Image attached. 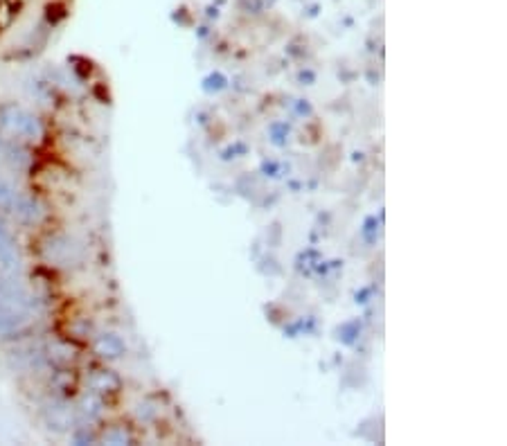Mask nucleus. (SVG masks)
I'll list each match as a JSON object with an SVG mask.
<instances>
[{
    "label": "nucleus",
    "instance_id": "nucleus-4",
    "mask_svg": "<svg viewBox=\"0 0 507 446\" xmlns=\"http://www.w3.org/2000/svg\"><path fill=\"white\" fill-rule=\"evenodd\" d=\"M32 165V156L28 149L16 140L0 135V167L12 171H25Z\"/></svg>",
    "mask_w": 507,
    "mask_h": 446
},
{
    "label": "nucleus",
    "instance_id": "nucleus-3",
    "mask_svg": "<svg viewBox=\"0 0 507 446\" xmlns=\"http://www.w3.org/2000/svg\"><path fill=\"white\" fill-rule=\"evenodd\" d=\"M0 212H7L21 223H39L43 219V207L23 189L16 187L7 176L0 174Z\"/></svg>",
    "mask_w": 507,
    "mask_h": 446
},
{
    "label": "nucleus",
    "instance_id": "nucleus-5",
    "mask_svg": "<svg viewBox=\"0 0 507 446\" xmlns=\"http://www.w3.org/2000/svg\"><path fill=\"white\" fill-rule=\"evenodd\" d=\"M21 269V250L14 234L10 232L3 221H0V270L3 273H19Z\"/></svg>",
    "mask_w": 507,
    "mask_h": 446
},
{
    "label": "nucleus",
    "instance_id": "nucleus-7",
    "mask_svg": "<svg viewBox=\"0 0 507 446\" xmlns=\"http://www.w3.org/2000/svg\"><path fill=\"white\" fill-rule=\"evenodd\" d=\"M97 350H100L102 356H120L122 342H120L118 336H113V333H106V336H102L100 341H97Z\"/></svg>",
    "mask_w": 507,
    "mask_h": 446
},
{
    "label": "nucleus",
    "instance_id": "nucleus-6",
    "mask_svg": "<svg viewBox=\"0 0 507 446\" xmlns=\"http://www.w3.org/2000/svg\"><path fill=\"white\" fill-rule=\"evenodd\" d=\"M79 257H82V248H79L73 239H66V237L50 239V246H48V259L55 261L57 266H73Z\"/></svg>",
    "mask_w": 507,
    "mask_h": 446
},
{
    "label": "nucleus",
    "instance_id": "nucleus-1",
    "mask_svg": "<svg viewBox=\"0 0 507 446\" xmlns=\"http://www.w3.org/2000/svg\"><path fill=\"white\" fill-rule=\"evenodd\" d=\"M39 300L14 273L0 270V336L21 332L37 318Z\"/></svg>",
    "mask_w": 507,
    "mask_h": 446
},
{
    "label": "nucleus",
    "instance_id": "nucleus-2",
    "mask_svg": "<svg viewBox=\"0 0 507 446\" xmlns=\"http://www.w3.org/2000/svg\"><path fill=\"white\" fill-rule=\"evenodd\" d=\"M0 133L16 142H37L43 138V124L34 113L16 104L0 106Z\"/></svg>",
    "mask_w": 507,
    "mask_h": 446
}]
</instances>
